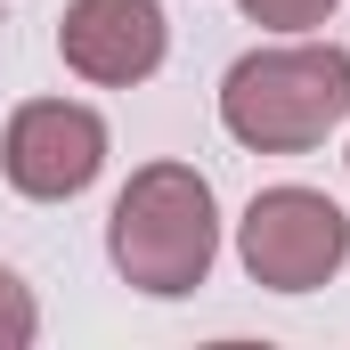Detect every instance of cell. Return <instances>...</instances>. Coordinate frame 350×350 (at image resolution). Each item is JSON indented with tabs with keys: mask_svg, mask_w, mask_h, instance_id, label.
<instances>
[{
	"mask_svg": "<svg viewBox=\"0 0 350 350\" xmlns=\"http://www.w3.org/2000/svg\"><path fill=\"white\" fill-rule=\"evenodd\" d=\"M106 261L131 293L179 301L220 261V204L196 163H139L106 212Z\"/></svg>",
	"mask_w": 350,
	"mask_h": 350,
	"instance_id": "obj_1",
	"label": "cell"
},
{
	"mask_svg": "<svg viewBox=\"0 0 350 350\" xmlns=\"http://www.w3.org/2000/svg\"><path fill=\"white\" fill-rule=\"evenodd\" d=\"M350 122V49L342 41H277L228 66L220 82V131L253 155H310Z\"/></svg>",
	"mask_w": 350,
	"mask_h": 350,
	"instance_id": "obj_2",
	"label": "cell"
},
{
	"mask_svg": "<svg viewBox=\"0 0 350 350\" xmlns=\"http://www.w3.org/2000/svg\"><path fill=\"white\" fill-rule=\"evenodd\" d=\"M237 261L269 293H318L350 261V212L318 187H261L237 220Z\"/></svg>",
	"mask_w": 350,
	"mask_h": 350,
	"instance_id": "obj_3",
	"label": "cell"
},
{
	"mask_svg": "<svg viewBox=\"0 0 350 350\" xmlns=\"http://www.w3.org/2000/svg\"><path fill=\"white\" fill-rule=\"evenodd\" d=\"M0 172L33 204H74L106 172V122L82 98H25L0 131Z\"/></svg>",
	"mask_w": 350,
	"mask_h": 350,
	"instance_id": "obj_4",
	"label": "cell"
},
{
	"mask_svg": "<svg viewBox=\"0 0 350 350\" xmlns=\"http://www.w3.org/2000/svg\"><path fill=\"white\" fill-rule=\"evenodd\" d=\"M172 49V25L155 0H66L57 16V57L66 74H82L98 90H131L147 82Z\"/></svg>",
	"mask_w": 350,
	"mask_h": 350,
	"instance_id": "obj_5",
	"label": "cell"
},
{
	"mask_svg": "<svg viewBox=\"0 0 350 350\" xmlns=\"http://www.w3.org/2000/svg\"><path fill=\"white\" fill-rule=\"evenodd\" d=\"M33 334H41V301L16 269H0V350H33Z\"/></svg>",
	"mask_w": 350,
	"mask_h": 350,
	"instance_id": "obj_6",
	"label": "cell"
},
{
	"mask_svg": "<svg viewBox=\"0 0 350 350\" xmlns=\"http://www.w3.org/2000/svg\"><path fill=\"white\" fill-rule=\"evenodd\" d=\"M245 25H269V33H318L342 0H237Z\"/></svg>",
	"mask_w": 350,
	"mask_h": 350,
	"instance_id": "obj_7",
	"label": "cell"
}]
</instances>
